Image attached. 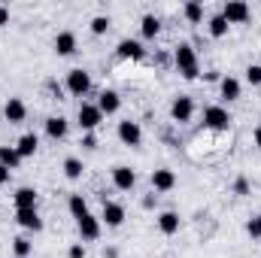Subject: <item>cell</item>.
<instances>
[{
  "instance_id": "obj_1",
  "label": "cell",
  "mask_w": 261,
  "mask_h": 258,
  "mask_svg": "<svg viewBox=\"0 0 261 258\" xmlns=\"http://www.w3.org/2000/svg\"><path fill=\"white\" fill-rule=\"evenodd\" d=\"M173 64H176V70L182 73V79H197V73H200L197 55H195V49H192L189 43H179V46L173 49Z\"/></svg>"
},
{
  "instance_id": "obj_2",
  "label": "cell",
  "mask_w": 261,
  "mask_h": 258,
  "mask_svg": "<svg viewBox=\"0 0 261 258\" xmlns=\"http://www.w3.org/2000/svg\"><path fill=\"white\" fill-rule=\"evenodd\" d=\"M67 91H70L73 97H82V94H88V91H91V76H88V70H82V67H73V70L67 73Z\"/></svg>"
},
{
  "instance_id": "obj_3",
  "label": "cell",
  "mask_w": 261,
  "mask_h": 258,
  "mask_svg": "<svg viewBox=\"0 0 261 258\" xmlns=\"http://www.w3.org/2000/svg\"><path fill=\"white\" fill-rule=\"evenodd\" d=\"M76 119H79V128L85 131V134H91V131L103 122V113L97 110V104H82L79 113H76Z\"/></svg>"
},
{
  "instance_id": "obj_4",
  "label": "cell",
  "mask_w": 261,
  "mask_h": 258,
  "mask_svg": "<svg viewBox=\"0 0 261 258\" xmlns=\"http://www.w3.org/2000/svg\"><path fill=\"white\" fill-rule=\"evenodd\" d=\"M203 125L213 131H228L231 128V113L225 107H206L203 110Z\"/></svg>"
},
{
  "instance_id": "obj_5",
  "label": "cell",
  "mask_w": 261,
  "mask_h": 258,
  "mask_svg": "<svg viewBox=\"0 0 261 258\" xmlns=\"http://www.w3.org/2000/svg\"><path fill=\"white\" fill-rule=\"evenodd\" d=\"M222 15H225L228 24H246L252 12H249V3H243V0H228L225 9H222Z\"/></svg>"
},
{
  "instance_id": "obj_6",
  "label": "cell",
  "mask_w": 261,
  "mask_h": 258,
  "mask_svg": "<svg viewBox=\"0 0 261 258\" xmlns=\"http://www.w3.org/2000/svg\"><path fill=\"white\" fill-rule=\"evenodd\" d=\"M100 222H103L107 228H122V225H125V207H122V203H116V200H103Z\"/></svg>"
},
{
  "instance_id": "obj_7",
  "label": "cell",
  "mask_w": 261,
  "mask_h": 258,
  "mask_svg": "<svg viewBox=\"0 0 261 258\" xmlns=\"http://www.w3.org/2000/svg\"><path fill=\"white\" fill-rule=\"evenodd\" d=\"M170 116H173V122H179V125L192 122V116H195V100L186 97V94H179V97L170 104Z\"/></svg>"
},
{
  "instance_id": "obj_8",
  "label": "cell",
  "mask_w": 261,
  "mask_h": 258,
  "mask_svg": "<svg viewBox=\"0 0 261 258\" xmlns=\"http://www.w3.org/2000/svg\"><path fill=\"white\" fill-rule=\"evenodd\" d=\"M100 216H91V213H85L82 219H76V228H79V237L82 240H97L100 237Z\"/></svg>"
},
{
  "instance_id": "obj_9",
  "label": "cell",
  "mask_w": 261,
  "mask_h": 258,
  "mask_svg": "<svg viewBox=\"0 0 261 258\" xmlns=\"http://www.w3.org/2000/svg\"><path fill=\"white\" fill-rule=\"evenodd\" d=\"M97 110H100L103 116H113V113H119V110H122V97H119V91H113V88H103V91H100V97H97Z\"/></svg>"
},
{
  "instance_id": "obj_10",
  "label": "cell",
  "mask_w": 261,
  "mask_h": 258,
  "mask_svg": "<svg viewBox=\"0 0 261 258\" xmlns=\"http://www.w3.org/2000/svg\"><path fill=\"white\" fill-rule=\"evenodd\" d=\"M3 116H6V122H9V125H21V122H24V116H28L24 100H21V97H9V100H6V107H3Z\"/></svg>"
},
{
  "instance_id": "obj_11",
  "label": "cell",
  "mask_w": 261,
  "mask_h": 258,
  "mask_svg": "<svg viewBox=\"0 0 261 258\" xmlns=\"http://www.w3.org/2000/svg\"><path fill=\"white\" fill-rule=\"evenodd\" d=\"M113 186L119 189V192H130L134 186H137V173L125 167V164H119V167H113Z\"/></svg>"
},
{
  "instance_id": "obj_12",
  "label": "cell",
  "mask_w": 261,
  "mask_h": 258,
  "mask_svg": "<svg viewBox=\"0 0 261 258\" xmlns=\"http://www.w3.org/2000/svg\"><path fill=\"white\" fill-rule=\"evenodd\" d=\"M119 140L125 143V146H140L143 143V128L137 125V122H119Z\"/></svg>"
},
{
  "instance_id": "obj_13",
  "label": "cell",
  "mask_w": 261,
  "mask_h": 258,
  "mask_svg": "<svg viewBox=\"0 0 261 258\" xmlns=\"http://www.w3.org/2000/svg\"><path fill=\"white\" fill-rule=\"evenodd\" d=\"M15 222H18L24 231H43V219H40L37 207H34V210H15Z\"/></svg>"
},
{
  "instance_id": "obj_14",
  "label": "cell",
  "mask_w": 261,
  "mask_h": 258,
  "mask_svg": "<svg viewBox=\"0 0 261 258\" xmlns=\"http://www.w3.org/2000/svg\"><path fill=\"white\" fill-rule=\"evenodd\" d=\"M152 186H155V192H170L176 186V173L167 170V167H161V170L152 173Z\"/></svg>"
},
{
  "instance_id": "obj_15",
  "label": "cell",
  "mask_w": 261,
  "mask_h": 258,
  "mask_svg": "<svg viewBox=\"0 0 261 258\" xmlns=\"http://www.w3.org/2000/svg\"><path fill=\"white\" fill-rule=\"evenodd\" d=\"M15 149H18L21 158H31V155H37V149H40V137H37V134H21L18 143H15Z\"/></svg>"
},
{
  "instance_id": "obj_16",
  "label": "cell",
  "mask_w": 261,
  "mask_h": 258,
  "mask_svg": "<svg viewBox=\"0 0 261 258\" xmlns=\"http://www.w3.org/2000/svg\"><path fill=\"white\" fill-rule=\"evenodd\" d=\"M119 58L143 61V58H146V49H143V43H137V40H122V43H119Z\"/></svg>"
},
{
  "instance_id": "obj_17",
  "label": "cell",
  "mask_w": 261,
  "mask_h": 258,
  "mask_svg": "<svg viewBox=\"0 0 261 258\" xmlns=\"http://www.w3.org/2000/svg\"><path fill=\"white\" fill-rule=\"evenodd\" d=\"M12 200H15V210H34L37 207V189L24 186V189H18L12 194Z\"/></svg>"
},
{
  "instance_id": "obj_18",
  "label": "cell",
  "mask_w": 261,
  "mask_h": 258,
  "mask_svg": "<svg viewBox=\"0 0 261 258\" xmlns=\"http://www.w3.org/2000/svg\"><path fill=\"white\" fill-rule=\"evenodd\" d=\"M55 52L67 58V55H73L76 52V34H70V31H61L58 37H55Z\"/></svg>"
},
{
  "instance_id": "obj_19",
  "label": "cell",
  "mask_w": 261,
  "mask_h": 258,
  "mask_svg": "<svg viewBox=\"0 0 261 258\" xmlns=\"http://www.w3.org/2000/svg\"><path fill=\"white\" fill-rule=\"evenodd\" d=\"M219 94H222V100H237L240 97V79H234V76H225L222 82H219Z\"/></svg>"
},
{
  "instance_id": "obj_20",
  "label": "cell",
  "mask_w": 261,
  "mask_h": 258,
  "mask_svg": "<svg viewBox=\"0 0 261 258\" xmlns=\"http://www.w3.org/2000/svg\"><path fill=\"white\" fill-rule=\"evenodd\" d=\"M70 125H67L64 116H52V119H46V134L52 137V140H64Z\"/></svg>"
},
{
  "instance_id": "obj_21",
  "label": "cell",
  "mask_w": 261,
  "mask_h": 258,
  "mask_svg": "<svg viewBox=\"0 0 261 258\" xmlns=\"http://www.w3.org/2000/svg\"><path fill=\"white\" fill-rule=\"evenodd\" d=\"M21 161H24V158L18 155V149H15V146H0V164H3V167L15 170Z\"/></svg>"
},
{
  "instance_id": "obj_22",
  "label": "cell",
  "mask_w": 261,
  "mask_h": 258,
  "mask_svg": "<svg viewBox=\"0 0 261 258\" xmlns=\"http://www.w3.org/2000/svg\"><path fill=\"white\" fill-rule=\"evenodd\" d=\"M140 34H143L146 40L158 37V34H161V21H158L155 15H143V21H140Z\"/></svg>"
},
{
  "instance_id": "obj_23",
  "label": "cell",
  "mask_w": 261,
  "mask_h": 258,
  "mask_svg": "<svg viewBox=\"0 0 261 258\" xmlns=\"http://www.w3.org/2000/svg\"><path fill=\"white\" fill-rule=\"evenodd\" d=\"M158 228H161V234H176L179 231V216L176 213H161L158 216Z\"/></svg>"
},
{
  "instance_id": "obj_24",
  "label": "cell",
  "mask_w": 261,
  "mask_h": 258,
  "mask_svg": "<svg viewBox=\"0 0 261 258\" xmlns=\"http://www.w3.org/2000/svg\"><path fill=\"white\" fill-rule=\"evenodd\" d=\"M206 28H210V37H216V40H219V37H225V34H228V28H231V24H228V21H225V15L219 12V15H213V18L206 21Z\"/></svg>"
},
{
  "instance_id": "obj_25",
  "label": "cell",
  "mask_w": 261,
  "mask_h": 258,
  "mask_svg": "<svg viewBox=\"0 0 261 258\" xmlns=\"http://www.w3.org/2000/svg\"><path fill=\"white\" fill-rule=\"evenodd\" d=\"M70 213H73V219H82L85 213H88V200L82 197V194H70Z\"/></svg>"
},
{
  "instance_id": "obj_26",
  "label": "cell",
  "mask_w": 261,
  "mask_h": 258,
  "mask_svg": "<svg viewBox=\"0 0 261 258\" xmlns=\"http://www.w3.org/2000/svg\"><path fill=\"white\" fill-rule=\"evenodd\" d=\"M82 173H85V167H82L79 158H64V176L67 179H82Z\"/></svg>"
},
{
  "instance_id": "obj_27",
  "label": "cell",
  "mask_w": 261,
  "mask_h": 258,
  "mask_svg": "<svg viewBox=\"0 0 261 258\" xmlns=\"http://www.w3.org/2000/svg\"><path fill=\"white\" fill-rule=\"evenodd\" d=\"M182 12H186V18H189L192 24H200V21H203V6H200L197 0L186 3V6H182Z\"/></svg>"
},
{
  "instance_id": "obj_28",
  "label": "cell",
  "mask_w": 261,
  "mask_h": 258,
  "mask_svg": "<svg viewBox=\"0 0 261 258\" xmlns=\"http://www.w3.org/2000/svg\"><path fill=\"white\" fill-rule=\"evenodd\" d=\"M31 249H34V243H31L28 237H15V240H12V252H15V258H28Z\"/></svg>"
},
{
  "instance_id": "obj_29",
  "label": "cell",
  "mask_w": 261,
  "mask_h": 258,
  "mask_svg": "<svg viewBox=\"0 0 261 258\" xmlns=\"http://www.w3.org/2000/svg\"><path fill=\"white\" fill-rule=\"evenodd\" d=\"M110 24H113L110 15H94V18H91V34H94V37H103V34L110 31Z\"/></svg>"
},
{
  "instance_id": "obj_30",
  "label": "cell",
  "mask_w": 261,
  "mask_h": 258,
  "mask_svg": "<svg viewBox=\"0 0 261 258\" xmlns=\"http://www.w3.org/2000/svg\"><path fill=\"white\" fill-rule=\"evenodd\" d=\"M246 82L249 85H261V64H252L246 70Z\"/></svg>"
},
{
  "instance_id": "obj_31",
  "label": "cell",
  "mask_w": 261,
  "mask_h": 258,
  "mask_svg": "<svg viewBox=\"0 0 261 258\" xmlns=\"http://www.w3.org/2000/svg\"><path fill=\"white\" fill-rule=\"evenodd\" d=\"M246 231H249V237H255V240L261 237V219H258V216H255V219L246 225Z\"/></svg>"
},
{
  "instance_id": "obj_32",
  "label": "cell",
  "mask_w": 261,
  "mask_h": 258,
  "mask_svg": "<svg viewBox=\"0 0 261 258\" xmlns=\"http://www.w3.org/2000/svg\"><path fill=\"white\" fill-rule=\"evenodd\" d=\"M67 258H85V246H82V243H73L70 252H67Z\"/></svg>"
},
{
  "instance_id": "obj_33",
  "label": "cell",
  "mask_w": 261,
  "mask_h": 258,
  "mask_svg": "<svg viewBox=\"0 0 261 258\" xmlns=\"http://www.w3.org/2000/svg\"><path fill=\"white\" fill-rule=\"evenodd\" d=\"M234 192H237V194H249V183H246V179H237Z\"/></svg>"
},
{
  "instance_id": "obj_34",
  "label": "cell",
  "mask_w": 261,
  "mask_h": 258,
  "mask_svg": "<svg viewBox=\"0 0 261 258\" xmlns=\"http://www.w3.org/2000/svg\"><path fill=\"white\" fill-rule=\"evenodd\" d=\"M82 146H85V149H94V146H97L94 134H85V137H82Z\"/></svg>"
},
{
  "instance_id": "obj_35",
  "label": "cell",
  "mask_w": 261,
  "mask_h": 258,
  "mask_svg": "<svg viewBox=\"0 0 261 258\" xmlns=\"http://www.w3.org/2000/svg\"><path fill=\"white\" fill-rule=\"evenodd\" d=\"M9 173H12V170H9V167H3V164H0V186H6V183H9Z\"/></svg>"
},
{
  "instance_id": "obj_36",
  "label": "cell",
  "mask_w": 261,
  "mask_h": 258,
  "mask_svg": "<svg viewBox=\"0 0 261 258\" xmlns=\"http://www.w3.org/2000/svg\"><path fill=\"white\" fill-rule=\"evenodd\" d=\"M3 24H9V9H6V6H0V28H3Z\"/></svg>"
},
{
  "instance_id": "obj_37",
  "label": "cell",
  "mask_w": 261,
  "mask_h": 258,
  "mask_svg": "<svg viewBox=\"0 0 261 258\" xmlns=\"http://www.w3.org/2000/svg\"><path fill=\"white\" fill-rule=\"evenodd\" d=\"M255 146H258V149H261V125H258V128H255Z\"/></svg>"
},
{
  "instance_id": "obj_38",
  "label": "cell",
  "mask_w": 261,
  "mask_h": 258,
  "mask_svg": "<svg viewBox=\"0 0 261 258\" xmlns=\"http://www.w3.org/2000/svg\"><path fill=\"white\" fill-rule=\"evenodd\" d=\"M258 219H261V213H258Z\"/></svg>"
}]
</instances>
